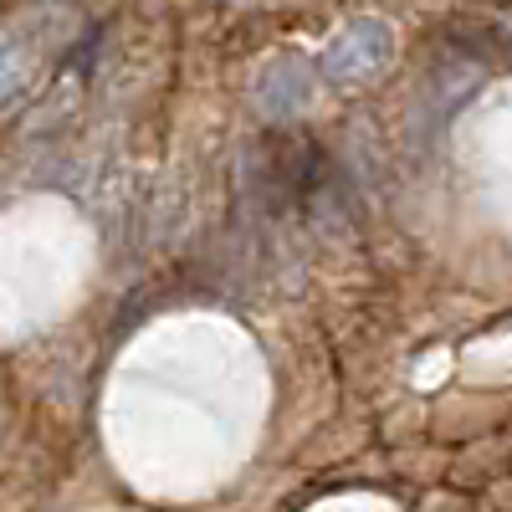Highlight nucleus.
Returning a JSON list of instances; mask_svg holds the SVG:
<instances>
[{
    "mask_svg": "<svg viewBox=\"0 0 512 512\" xmlns=\"http://www.w3.org/2000/svg\"><path fill=\"white\" fill-rule=\"evenodd\" d=\"M507 36H512V26H507Z\"/></svg>",
    "mask_w": 512,
    "mask_h": 512,
    "instance_id": "nucleus-3",
    "label": "nucleus"
},
{
    "mask_svg": "<svg viewBox=\"0 0 512 512\" xmlns=\"http://www.w3.org/2000/svg\"><path fill=\"white\" fill-rule=\"evenodd\" d=\"M308 98H313V67L303 62V57H277L267 72H262V82H256V108H262L267 118H297L308 108Z\"/></svg>",
    "mask_w": 512,
    "mask_h": 512,
    "instance_id": "nucleus-2",
    "label": "nucleus"
},
{
    "mask_svg": "<svg viewBox=\"0 0 512 512\" xmlns=\"http://www.w3.org/2000/svg\"><path fill=\"white\" fill-rule=\"evenodd\" d=\"M395 52V36L384 21H354L338 41H328L323 52V77L333 82V88H354V82H369L384 72V62H390Z\"/></svg>",
    "mask_w": 512,
    "mask_h": 512,
    "instance_id": "nucleus-1",
    "label": "nucleus"
}]
</instances>
